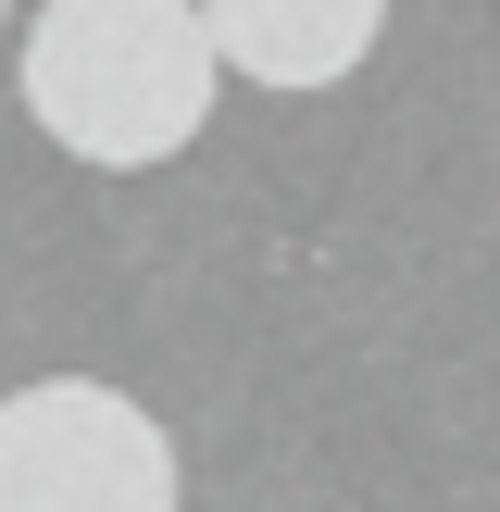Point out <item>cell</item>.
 <instances>
[{"label": "cell", "instance_id": "277c9868", "mask_svg": "<svg viewBox=\"0 0 500 512\" xmlns=\"http://www.w3.org/2000/svg\"><path fill=\"white\" fill-rule=\"evenodd\" d=\"M0 25H13V0H0Z\"/></svg>", "mask_w": 500, "mask_h": 512}, {"label": "cell", "instance_id": "6da1fadb", "mask_svg": "<svg viewBox=\"0 0 500 512\" xmlns=\"http://www.w3.org/2000/svg\"><path fill=\"white\" fill-rule=\"evenodd\" d=\"M213 25L200 0H38L25 25V113L50 150L100 175L175 163V150L213 125Z\"/></svg>", "mask_w": 500, "mask_h": 512}, {"label": "cell", "instance_id": "7a4b0ae2", "mask_svg": "<svg viewBox=\"0 0 500 512\" xmlns=\"http://www.w3.org/2000/svg\"><path fill=\"white\" fill-rule=\"evenodd\" d=\"M0 512H175V438L100 375L0 400Z\"/></svg>", "mask_w": 500, "mask_h": 512}, {"label": "cell", "instance_id": "3957f363", "mask_svg": "<svg viewBox=\"0 0 500 512\" xmlns=\"http://www.w3.org/2000/svg\"><path fill=\"white\" fill-rule=\"evenodd\" d=\"M200 25L238 88H338L375 63L388 0H200Z\"/></svg>", "mask_w": 500, "mask_h": 512}]
</instances>
